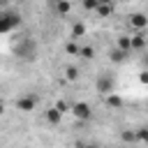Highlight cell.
<instances>
[{
  "label": "cell",
  "instance_id": "6da1fadb",
  "mask_svg": "<svg viewBox=\"0 0 148 148\" xmlns=\"http://www.w3.org/2000/svg\"><path fill=\"white\" fill-rule=\"evenodd\" d=\"M37 51H39V44H37L32 37H21V39L14 44L16 58H18V60H25V62L35 60V58H37Z\"/></svg>",
  "mask_w": 148,
  "mask_h": 148
},
{
  "label": "cell",
  "instance_id": "7a4b0ae2",
  "mask_svg": "<svg viewBox=\"0 0 148 148\" xmlns=\"http://www.w3.org/2000/svg\"><path fill=\"white\" fill-rule=\"evenodd\" d=\"M16 28H21V14H16V12H0V32L9 35Z\"/></svg>",
  "mask_w": 148,
  "mask_h": 148
},
{
  "label": "cell",
  "instance_id": "3957f363",
  "mask_svg": "<svg viewBox=\"0 0 148 148\" xmlns=\"http://www.w3.org/2000/svg\"><path fill=\"white\" fill-rule=\"evenodd\" d=\"M37 104H39V97H37V95H32V92L18 95V97H16V102H14L16 111H21V113H30V111H35V109H37Z\"/></svg>",
  "mask_w": 148,
  "mask_h": 148
},
{
  "label": "cell",
  "instance_id": "277c9868",
  "mask_svg": "<svg viewBox=\"0 0 148 148\" xmlns=\"http://www.w3.org/2000/svg\"><path fill=\"white\" fill-rule=\"evenodd\" d=\"M95 90H97L99 95L109 97V95L113 92V76H111L109 72H102V74H97V79H95Z\"/></svg>",
  "mask_w": 148,
  "mask_h": 148
},
{
  "label": "cell",
  "instance_id": "5b68a950",
  "mask_svg": "<svg viewBox=\"0 0 148 148\" xmlns=\"http://www.w3.org/2000/svg\"><path fill=\"white\" fill-rule=\"evenodd\" d=\"M127 25H130L134 32H143V30L148 28V14H143V12L130 14V16H127Z\"/></svg>",
  "mask_w": 148,
  "mask_h": 148
},
{
  "label": "cell",
  "instance_id": "8992f818",
  "mask_svg": "<svg viewBox=\"0 0 148 148\" xmlns=\"http://www.w3.org/2000/svg\"><path fill=\"white\" fill-rule=\"evenodd\" d=\"M72 116L79 118V120H90L92 118V109L88 102H74L72 104Z\"/></svg>",
  "mask_w": 148,
  "mask_h": 148
},
{
  "label": "cell",
  "instance_id": "52a82bcc",
  "mask_svg": "<svg viewBox=\"0 0 148 148\" xmlns=\"http://www.w3.org/2000/svg\"><path fill=\"white\" fill-rule=\"evenodd\" d=\"M116 46L130 56V53H132V35H118V37H116Z\"/></svg>",
  "mask_w": 148,
  "mask_h": 148
},
{
  "label": "cell",
  "instance_id": "ba28073f",
  "mask_svg": "<svg viewBox=\"0 0 148 148\" xmlns=\"http://www.w3.org/2000/svg\"><path fill=\"white\" fill-rule=\"evenodd\" d=\"M146 46H148V37L143 32H134L132 35V51H141Z\"/></svg>",
  "mask_w": 148,
  "mask_h": 148
},
{
  "label": "cell",
  "instance_id": "9c48e42d",
  "mask_svg": "<svg viewBox=\"0 0 148 148\" xmlns=\"http://www.w3.org/2000/svg\"><path fill=\"white\" fill-rule=\"evenodd\" d=\"M125 58H127V53H125V51H120L118 46H113V49H109V60H111V62H116V65H120V62H125Z\"/></svg>",
  "mask_w": 148,
  "mask_h": 148
},
{
  "label": "cell",
  "instance_id": "30bf717a",
  "mask_svg": "<svg viewBox=\"0 0 148 148\" xmlns=\"http://www.w3.org/2000/svg\"><path fill=\"white\" fill-rule=\"evenodd\" d=\"M51 9H53L56 14H62V16H65V14L72 12V2H62V0H60V2H51Z\"/></svg>",
  "mask_w": 148,
  "mask_h": 148
},
{
  "label": "cell",
  "instance_id": "8fae6325",
  "mask_svg": "<svg viewBox=\"0 0 148 148\" xmlns=\"http://www.w3.org/2000/svg\"><path fill=\"white\" fill-rule=\"evenodd\" d=\"M113 2H106V0H102V5H99V9H97V16H102V18H106V16H111L113 14Z\"/></svg>",
  "mask_w": 148,
  "mask_h": 148
},
{
  "label": "cell",
  "instance_id": "7c38bea8",
  "mask_svg": "<svg viewBox=\"0 0 148 148\" xmlns=\"http://www.w3.org/2000/svg\"><path fill=\"white\" fill-rule=\"evenodd\" d=\"M46 120H49L51 125H58V123L62 120V113H60L56 106H51V109H46Z\"/></svg>",
  "mask_w": 148,
  "mask_h": 148
},
{
  "label": "cell",
  "instance_id": "4fadbf2b",
  "mask_svg": "<svg viewBox=\"0 0 148 148\" xmlns=\"http://www.w3.org/2000/svg\"><path fill=\"white\" fill-rule=\"evenodd\" d=\"M104 102H106V106H111V109H120V106H123V97L116 95V92H111L109 97H104Z\"/></svg>",
  "mask_w": 148,
  "mask_h": 148
},
{
  "label": "cell",
  "instance_id": "5bb4252c",
  "mask_svg": "<svg viewBox=\"0 0 148 148\" xmlns=\"http://www.w3.org/2000/svg\"><path fill=\"white\" fill-rule=\"evenodd\" d=\"M83 35H86V25H83L81 21L72 23V39H79V37H83Z\"/></svg>",
  "mask_w": 148,
  "mask_h": 148
},
{
  "label": "cell",
  "instance_id": "9a60e30c",
  "mask_svg": "<svg viewBox=\"0 0 148 148\" xmlns=\"http://www.w3.org/2000/svg\"><path fill=\"white\" fill-rule=\"evenodd\" d=\"M120 139H123L125 143H139V141H136V130H123V132H120Z\"/></svg>",
  "mask_w": 148,
  "mask_h": 148
},
{
  "label": "cell",
  "instance_id": "2e32d148",
  "mask_svg": "<svg viewBox=\"0 0 148 148\" xmlns=\"http://www.w3.org/2000/svg\"><path fill=\"white\" fill-rule=\"evenodd\" d=\"M136 141H139V143H143V146H148V125L136 127Z\"/></svg>",
  "mask_w": 148,
  "mask_h": 148
},
{
  "label": "cell",
  "instance_id": "e0dca14e",
  "mask_svg": "<svg viewBox=\"0 0 148 148\" xmlns=\"http://www.w3.org/2000/svg\"><path fill=\"white\" fill-rule=\"evenodd\" d=\"M65 51H67V53H69V56H81V46H79V44H76V42H74V39H72V42H67V44H65Z\"/></svg>",
  "mask_w": 148,
  "mask_h": 148
},
{
  "label": "cell",
  "instance_id": "ac0fdd59",
  "mask_svg": "<svg viewBox=\"0 0 148 148\" xmlns=\"http://www.w3.org/2000/svg\"><path fill=\"white\" fill-rule=\"evenodd\" d=\"M99 5H102V0H86V2H83V9H88V12H97Z\"/></svg>",
  "mask_w": 148,
  "mask_h": 148
},
{
  "label": "cell",
  "instance_id": "d6986e66",
  "mask_svg": "<svg viewBox=\"0 0 148 148\" xmlns=\"http://www.w3.org/2000/svg\"><path fill=\"white\" fill-rule=\"evenodd\" d=\"M81 58H86V60L95 58V46H81Z\"/></svg>",
  "mask_w": 148,
  "mask_h": 148
},
{
  "label": "cell",
  "instance_id": "ffe728a7",
  "mask_svg": "<svg viewBox=\"0 0 148 148\" xmlns=\"http://www.w3.org/2000/svg\"><path fill=\"white\" fill-rule=\"evenodd\" d=\"M65 76H67L69 81H76V79H79V67H72V65H69V67L65 69Z\"/></svg>",
  "mask_w": 148,
  "mask_h": 148
},
{
  "label": "cell",
  "instance_id": "44dd1931",
  "mask_svg": "<svg viewBox=\"0 0 148 148\" xmlns=\"http://www.w3.org/2000/svg\"><path fill=\"white\" fill-rule=\"evenodd\" d=\"M139 81H141L143 86H148V69H141V72H139Z\"/></svg>",
  "mask_w": 148,
  "mask_h": 148
},
{
  "label": "cell",
  "instance_id": "7402d4cb",
  "mask_svg": "<svg viewBox=\"0 0 148 148\" xmlns=\"http://www.w3.org/2000/svg\"><path fill=\"white\" fill-rule=\"evenodd\" d=\"M79 148H99L97 143H79Z\"/></svg>",
  "mask_w": 148,
  "mask_h": 148
},
{
  "label": "cell",
  "instance_id": "603a6c76",
  "mask_svg": "<svg viewBox=\"0 0 148 148\" xmlns=\"http://www.w3.org/2000/svg\"><path fill=\"white\" fill-rule=\"evenodd\" d=\"M143 67H146V69H148V56H146V58H143Z\"/></svg>",
  "mask_w": 148,
  "mask_h": 148
}]
</instances>
